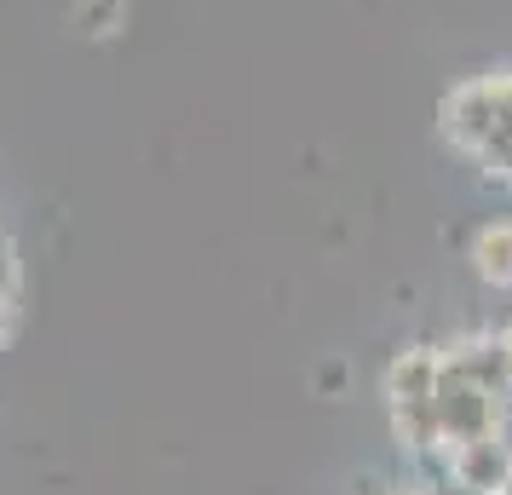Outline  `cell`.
Here are the masks:
<instances>
[{
    "label": "cell",
    "instance_id": "obj_4",
    "mask_svg": "<svg viewBox=\"0 0 512 495\" xmlns=\"http://www.w3.org/2000/svg\"><path fill=\"white\" fill-rule=\"evenodd\" d=\"M449 478H455V484H472V490H484V495H501V484L512 478L507 432H489V438L455 444L449 449Z\"/></svg>",
    "mask_w": 512,
    "mask_h": 495
},
{
    "label": "cell",
    "instance_id": "obj_3",
    "mask_svg": "<svg viewBox=\"0 0 512 495\" xmlns=\"http://www.w3.org/2000/svg\"><path fill=\"white\" fill-rule=\"evenodd\" d=\"M443 357H449L472 386H484L489 398L512 403V340L507 334H466L455 346H443Z\"/></svg>",
    "mask_w": 512,
    "mask_h": 495
},
{
    "label": "cell",
    "instance_id": "obj_7",
    "mask_svg": "<svg viewBox=\"0 0 512 495\" xmlns=\"http://www.w3.org/2000/svg\"><path fill=\"white\" fill-rule=\"evenodd\" d=\"M472 271L489 288H512V219H489L472 236Z\"/></svg>",
    "mask_w": 512,
    "mask_h": 495
},
{
    "label": "cell",
    "instance_id": "obj_9",
    "mask_svg": "<svg viewBox=\"0 0 512 495\" xmlns=\"http://www.w3.org/2000/svg\"><path fill=\"white\" fill-rule=\"evenodd\" d=\"M0 300H18V260L6 242H0Z\"/></svg>",
    "mask_w": 512,
    "mask_h": 495
},
{
    "label": "cell",
    "instance_id": "obj_6",
    "mask_svg": "<svg viewBox=\"0 0 512 495\" xmlns=\"http://www.w3.org/2000/svg\"><path fill=\"white\" fill-rule=\"evenodd\" d=\"M392 432H397V449L409 455V461H420V455H438L443 432H438V403H392Z\"/></svg>",
    "mask_w": 512,
    "mask_h": 495
},
{
    "label": "cell",
    "instance_id": "obj_11",
    "mask_svg": "<svg viewBox=\"0 0 512 495\" xmlns=\"http://www.w3.org/2000/svg\"><path fill=\"white\" fill-rule=\"evenodd\" d=\"M392 495H438V484H426V478H409L403 490H392Z\"/></svg>",
    "mask_w": 512,
    "mask_h": 495
},
{
    "label": "cell",
    "instance_id": "obj_5",
    "mask_svg": "<svg viewBox=\"0 0 512 495\" xmlns=\"http://www.w3.org/2000/svg\"><path fill=\"white\" fill-rule=\"evenodd\" d=\"M438 357L432 346H409V352L392 357L386 369V403H426L438 398Z\"/></svg>",
    "mask_w": 512,
    "mask_h": 495
},
{
    "label": "cell",
    "instance_id": "obj_1",
    "mask_svg": "<svg viewBox=\"0 0 512 495\" xmlns=\"http://www.w3.org/2000/svg\"><path fill=\"white\" fill-rule=\"evenodd\" d=\"M512 121V70H484L449 87V98L438 104V127L443 139L455 144L461 156H484L489 144L501 139V127Z\"/></svg>",
    "mask_w": 512,
    "mask_h": 495
},
{
    "label": "cell",
    "instance_id": "obj_12",
    "mask_svg": "<svg viewBox=\"0 0 512 495\" xmlns=\"http://www.w3.org/2000/svg\"><path fill=\"white\" fill-rule=\"evenodd\" d=\"M438 495H484V490H472V484H455V478H443Z\"/></svg>",
    "mask_w": 512,
    "mask_h": 495
},
{
    "label": "cell",
    "instance_id": "obj_10",
    "mask_svg": "<svg viewBox=\"0 0 512 495\" xmlns=\"http://www.w3.org/2000/svg\"><path fill=\"white\" fill-rule=\"evenodd\" d=\"M12 317H18V300H0V346H6V334H12Z\"/></svg>",
    "mask_w": 512,
    "mask_h": 495
},
{
    "label": "cell",
    "instance_id": "obj_13",
    "mask_svg": "<svg viewBox=\"0 0 512 495\" xmlns=\"http://www.w3.org/2000/svg\"><path fill=\"white\" fill-rule=\"evenodd\" d=\"M357 495H392V490H380L374 478H363V484H357Z\"/></svg>",
    "mask_w": 512,
    "mask_h": 495
},
{
    "label": "cell",
    "instance_id": "obj_15",
    "mask_svg": "<svg viewBox=\"0 0 512 495\" xmlns=\"http://www.w3.org/2000/svg\"><path fill=\"white\" fill-rule=\"evenodd\" d=\"M507 340H512V329H507Z\"/></svg>",
    "mask_w": 512,
    "mask_h": 495
},
{
    "label": "cell",
    "instance_id": "obj_14",
    "mask_svg": "<svg viewBox=\"0 0 512 495\" xmlns=\"http://www.w3.org/2000/svg\"><path fill=\"white\" fill-rule=\"evenodd\" d=\"M501 495H512V478H507V484H501Z\"/></svg>",
    "mask_w": 512,
    "mask_h": 495
},
{
    "label": "cell",
    "instance_id": "obj_2",
    "mask_svg": "<svg viewBox=\"0 0 512 495\" xmlns=\"http://www.w3.org/2000/svg\"><path fill=\"white\" fill-rule=\"evenodd\" d=\"M438 432L443 444H472V438H489V432H501V421H507V403L489 398L484 386H472V380L449 363V357H438Z\"/></svg>",
    "mask_w": 512,
    "mask_h": 495
},
{
    "label": "cell",
    "instance_id": "obj_8",
    "mask_svg": "<svg viewBox=\"0 0 512 495\" xmlns=\"http://www.w3.org/2000/svg\"><path fill=\"white\" fill-rule=\"evenodd\" d=\"M70 24H75V35H87V41H110V35L127 29V0H75Z\"/></svg>",
    "mask_w": 512,
    "mask_h": 495
}]
</instances>
